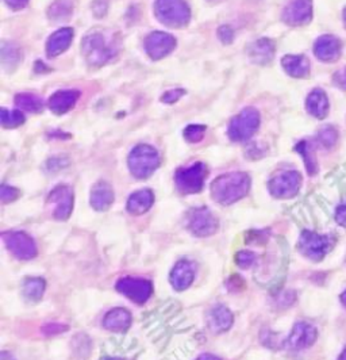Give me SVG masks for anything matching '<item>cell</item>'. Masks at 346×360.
Masks as SVG:
<instances>
[{
    "label": "cell",
    "mask_w": 346,
    "mask_h": 360,
    "mask_svg": "<svg viewBox=\"0 0 346 360\" xmlns=\"http://www.w3.org/2000/svg\"><path fill=\"white\" fill-rule=\"evenodd\" d=\"M251 187L245 172H230L217 178L211 185V195L220 205H232L244 198Z\"/></svg>",
    "instance_id": "obj_1"
},
{
    "label": "cell",
    "mask_w": 346,
    "mask_h": 360,
    "mask_svg": "<svg viewBox=\"0 0 346 360\" xmlns=\"http://www.w3.org/2000/svg\"><path fill=\"white\" fill-rule=\"evenodd\" d=\"M118 52V41L102 32H92L83 39V53L92 65H102Z\"/></svg>",
    "instance_id": "obj_2"
},
{
    "label": "cell",
    "mask_w": 346,
    "mask_h": 360,
    "mask_svg": "<svg viewBox=\"0 0 346 360\" xmlns=\"http://www.w3.org/2000/svg\"><path fill=\"white\" fill-rule=\"evenodd\" d=\"M159 166V152L149 145H138L128 154V168L137 179L149 178Z\"/></svg>",
    "instance_id": "obj_3"
},
{
    "label": "cell",
    "mask_w": 346,
    "mask_h": 360,
    "mask_svg": "<svg viewBox=\"0 0 346 360\" xmlns=\"http://www.w3.org/2000/svg\"><path fill=\"white\" fill-rule=\"evenodd\" d=\"M156 15L169 27H182L188 23L191 13L184 0H157Z\"/></svg>",
    "instance_id": "obj_4"
},
{
    "label": "cell",
    "mask_w": 346,
    "mask_h": 360,
    "mask_svg": "<svg viewBox=\"0 0 346 360\" xmlns=\"http://www.w3.org/2000/svg\"><path fill=\"white\" fill-rule=\"evenodd\" d=\"M260 126V114L255 109L248 107L236 115L229 124V137L233 141L249 140Z\"/></svg>",
    "instance_id": "obj_5"
},
{
    "label": "cell",
    "mask_w": 346,
    "mask_h": 360,
    "mask_svg": "<svg viewBox=\"0 0 346 360\" xmlns=\"http://www.w3.org/2000/svg\"><path fill=\"white\" fill-rule=\"evenodd\" d=\"M206 176V166L203 163H197L176 172V186L182 194H197L203 189Z\"/></svg>",
    "instance_id": "obj_6"
},
{
    "label": "cell",
    "mask_w": 346,
    "mask_h": 360,
    "mask_svg": "<svg viewBox=\"0 0 346 360\" xmlns=\"http://www.w3.org/2000/svg\"><path fill=\"white\" fill-rule=\"evenodd\" d=\"M7 249L19 260H30L36 256L34 240L25 232H6L1 234Z\"/></svg>",
    "instance_id": "obj_7"
},
{
    "label": "cell",
    "mask_w": 346,
    "mask_h": 360,
    "mask_svg": "<svg viewBox=\"0 0 346 360\" xmlns=\"http://www.w3.org/2000/svg\"><path fill=\"white\" fill-rule=\"evenodd\" d=\"M331 244L330 236L318 234L311 230H305L299 239L300 252L311 260H321L328 253Z\"/></svg>",
    "instance_id": "obj_8"
},
{
    "label": "cell",
    "mask_w": 346,
    "mask_h": 360,
    "mask_svg": "<svg viewBox=\"0 0 346 360\" xmlns=\"http://www.w3.org/2000/svg\"><path fill=\"white\" fill-rule=\"evenodd\" d=\"M302 185V176L296 171H284L277 173L270 182V192L274 198L287 199L295 196Z\"/></svg>",
    "instance_id": "obj_9"
},
{
    "label": "cell",
    "mask_w": 346,
    "mask_h": 360,
    "mask_svg": "<svg viewBox=\"0 0 346 360\" xmlns=\"http://www.w3.org/2000/svg\"><path fill=\"white\" fill-rule=\"evenodd\" d=\"M117 290L128 300L135 303H145L152 293V284L140 278H122L117 282Z\"/></svg>",
    "instance_id": "obj_10"
},
{
    "label": "cell",
    "mask_w": 346,
    "mask_h": 360,
    "mask_svg": "<svg viewBox=\"0 0 346 360\" xmlns=\"http://www.w3.org/2000/svg\"><path fill=\"white\" fill-rule=\"evenodd\" d=\"M188 229L198 237H208L217 232L218 221L208 208H197L189 213Z\"/></svg>",
    "instance_id": "obj_11"
},
{
    "label": "cell",
    "mask_w": 346,
    "mask_h": 360,
    "mask_svg": "<svg viewBox=\"0 0 346 360\" xmlns=\"http://www.w3.org/2000/svg\"><path fill=\"white\" fill-rule=\"evenodd\" d=\"M49 204L55 206L53 217L58 221L69 218L73 208V191L68 186H58L49 195Z\"/></svg>",
    "instance_id": "obj_12"
},
{
    "label": "cell",
    "mask_w": 346,
    "mask_h": 360,
    "mask_svg": "<svg viewBox=\"0 0 346 360\" xmlns=\"http://www.w3.org/2000/svg\"><path fill=\"white\" fill-rule=\"evenodd\" d=\"M175 46H176L175 37L163 32H154L149 34L145 39L146 52L153 60H160L163 57L168 56L175 49Z\"/></svg>",
    "instance_id": "obj_13"
},
{
    "label": "cell",
    "mask_w": 346,
    "mask_h": 360,
    "mask_svg": "<svg viewBox=\"0 0 346 360\" xmlns=\"http://www.w3.org/2000/svg\"><path fill=\"white\" fill-rule=\"evenodd\" d=\"M312 18V1L311 0H293L284 13L283 20L291 26H302L310 22Z\"/></svg>",
    "instance_id": "obj_14"
},
{
    "label": "cell",
    "mask_w": 346,
    "mask_h": 360,
    "mask_svg": "<svg viewBox=\"0 0 346 360\" xmlns=\"http://www.w3.org/2000/svg\"><path fill=\"white\" fill-rule=\"evenodd\" d=\"M317 340V329L307 322H298L292 329L290 338L287 339V345L291 349H305L309 348Z\"/></svg>",
    "instance_id": "obj_15"
},
{
    "label": "cell",
    "mask_w": 346,
    "mask_h": 360,
    "mask_svg": "<svg viewBox=\"0 0 346 360\" xmlns=\"http://www.w3.org/2000/svg\"><path fill=\"white\" fill-rule=\"evenodd\" d=\"M314 53L321 61H334L341 55V42L334 36H322L314 45Z\"/></svg>",
    "instance_id": "obj_16"
},
{
    "label": "cell",
    "mask_w": 346,
    "mask_h": 360,
    "mask_svg": "<svg viewBox=\"0 0 346 360\" xmlns=\"http://www.w3.org/2000/svg\"><path fill=\"white\" fill-rule=\"evenodd\" d=\"M249 58L260 65H265L268 64L274 55V42L268 38H261L255 41L251 46H249Z\"/></svg>",
    "instance_id": "obj_17"
},
{
    "label": "cell",
    "mask_w": 346,
    "mask_h": 360,
    "mask_svg": "<svg viewBox=\"0 0 346 360\" xmlns=\"http://www.w3.org/2000/svg\"><path fill=\"white\" fill-rule=\"evenodd\" d=\"M194 278H195V272H194L192 265L185 260H182V262L176 263L172 269L171 284L178 291H182L192 284Z\"/></svg>",
    "instance_id": "obj_18"
},
{
    "label": "cell",
    "mask_w": 346,
    "mask_h": 360,
    "mask_svg": "<svg viewBox=\"0 0 346 360\" xmlns=\"http://www.w3.org/2000/svg\"><path fill=\"white\" fill-rule=\"evenodd\" d=\"M233 321H234V319H233L232 312L222 305L215 306L210 312V316H208V326L214 333L226 332L227 329L232 328Z\"/></svg>",
    "instance_id": "obj_19"
},
{
    "label": "cell",
    "mask_w": 346,
    "mask_h": 360,
    "mask_svg": "<svg viewBox=\"0 0 346 360\" xmlns=\"http://www.w3.org/2000/svg\"><path fill=\"white\" fill-rule=\"evenodd\" d=\"M79 96H80V93L76 90L57 91L49 99V107L55 114L67 113L74 106Z\"/></svg>",
    "instance_id": "obj_20"
},
{
    "label": "cell",
    "mask_w": 346,
    "mask_h": 360,
    "mask_svg": "<svg viewBox=\"0 0 346 360\" xmlns=\"http://www.w3.org/2000/svg\"><path fill=\"white\" fill-rule=\"evenodd\" d=\"M131 325V314L124 307L109 312L103 320V326L112 332H126Z\"/></svg>",
    "instance_id": "obj_21"
},
{
    "label": "cell",
    "mask_w": 346,
    "mask_h": 360,
    "mask_svg": "<svg viewBox=\"0 0 346 360\" xmlns=\"http://www.w3.org/2000/svg\"><path fill=\"white\" fill-rule=\"evenodd\" d=\"M72 38L73 30L69 27L55 32V34L51 36L49 41H48V45H46L48 56L55 57L61 55L62 52H65L69 48V45L72 42Z\"/></svg>",
    "instance_id": "obj_22"
},
{
    "label": "cell",
    "mask_w": 346,
    "mask_h": 360,
    "mask_svg": "<svg viewBox=\"0 0 346 360\" xmlns=\"http://www.w3.org/2000/svg\"><path fill=\"white\" fill-rule=\"evenodd\" d=\"M114 202V191L109 183L99 182L93 186L91 191L92 208L99 211L107 210Z\"/></svg>",
    "instance_id": "obj_23"
},
{
    "label": "cell",
    "mask_w": 346,
    "mask_h": 360,
    "mask_svg": "<svg viewBox=\"0 0 346 360\" xmlns=\"http://www.w3.org/2000/svg\"><path fill=\"white\" fill-rule=\"evenodd\" d=\"M154 202V195L150 189H140L130 195L128 201V213L134 215L144 214L149 208H152Z\"/></svg>",
    "instance_id": "obj_24"
},
{
    "label": "cell",
    "mask_w": 346,
    "mask_h": 360,
    "mask_svg": "<svg viewBox=\"0 0 346 360\" xmlns=\"http://www.w3.org/2000/svg\"><path fill=\"white\" fill-rule=\"evenodd\" d=\"M281 65L292 77H306L310 72V61L306 56H284L281 60Z\"/></svg>",
    "instance_id": "obj_25"
},
{
    "label": "cell",
    "mask_w": 346,
    "mask_h": 360,
    "mask_svg": "<svg viewBox=\"0 0 346 360\" xmlns=\"http://www.w3.org/2000/svg\"><path fill=\"white\" fill-rule=\"evenodd\" d=\"M306 107L312 116L318 119H324L328 113V95L319 88L311 91V94L306 100Z\"/></svg>",
    "instance_id": "obj_26"
},
{
    "label": "cell",
    "mask_w": 346,
    "mask_h": 360,
    "mask_svg": "<svg viewBox=\"0 0 346 360\" xmlns=\"http://www.w3.org/2000/svg\"><path fill=\"white\" fill-rule=\"evenodd\" d=\"M45 281L41 278H29L23 284V295L30 301H39L45 291Z\"/></svg>",
    "instance_id": "obj_27"
},
{
    "label": "cell",
    "mask_w": 346,
    "mask_h": 360,
    "mask_svg": "<svg viewBox=\"0 0 346 360\" xmlns=\"http://www.w3.org/2000/svg\"><path fill=\"white\" fill-rule=\"evenodd\" d=\"M15 105L19 109L29 112V113H38L44 109V102L39 96L33 94H19L15 98Z\"/></svg>",
    "instance_id": "obj_28"
},
{
    "label": "cell",
    "mask_w": 346,
    "mask_h": 360,
    "mask_svg": "<svg viewBox=\"0 0 346 360\" xmlns=\"http://www.w3.org/2000/svg\"><path fill=\"white\" fill-rule=\"evenodd\" d=\"M296 151L303 156L305 163H306V168L309 171V173L315 175L317 171H318V164H317V159H315V154H314L310 142L309 141L299 142L298 147H296Z\"/></svg>",
    "instance_id": "obj_29"
},
{
    "label": "cell",
    "mask_w": 346,
    "mask_h": 360,
    "mask_svg": "<svg viewBox=\"0 0 346 360\" xmlns=\"http://www.w3.org/2000/svg\"><path fill=\"white\" fill-rule=\"evenodd\" d=\"M72 13V4L69 0H58L51 7L49 10V17L55 19L58 22L68 18Z\"/></svg>",
    "instance_id": "obj_30"
},
{
    "label": "cell",
    "mask_w": 346,
    "mask_h": 360,
    "mask_svg": "<svg viewBox=\"0 0 346 360\" xmlns=\"http://www.w3.org/2000/svg\"><path fill=\"white\" fill-rule=\"evenodd\" d=\"M25 122V116L19 110H1V125L4 128H18Z\"/></svg>",
    "instance_id": "obj_31"
},
{
    "label": "cell",
    "mask_w": 346,
    "mask_h": 360,
    "mask_svg": "<svg viewBox=\"0 0 346 360\" xmlns=\"http://www.w3.org/2000/svg\"><path fill=\"white\" fill-rule=\"evenodd\" d=\"M19 58H20V53H19V49L15 45L3 44V46H1V61H3L4 67L17 65Z\"/></svg>",
    "instance_id": "obj_32"
},
{
    "label": "cell",
    "mask_w": 346,
    "mask_h": 360,
    "mask_svg": "<svg viewBox=\"0 0 346 360\" xmlns=\"http://www.w3.org/2000/svg\"><path fill=\"white\" fill-rule=\"evenodd\" d=\"M318 140L325 148H331L338 140V132L333 126H325L318 134Z\"/></svg>",
    "instance_id": "obj_33"
},
{
    "label": "cell",
    "mask_w": 346,
    "mask_h": 360,
    "mask_svg": "<svg viewBox=\"0 0 346 360\" xmlns=\"http://www.w3.org/2000/svg\"><path fill=\"white\" fill-rule=\"evenodd\" d=\"M206 132V128L201 125H189L184 131V138L188 142H199Z\"/></svg>",
    "instance_id": "obj_34"
},
{
    "label": "cell",
    "mask_w": 346,
    "mask_h": 360,
    "mask_svg": "<svg viewBox=\"0 0 346 360\" xmlns=\"http://www.w3.org/2000/svg\"><path fill=\"white\" fill-rule=\"evenodd\" d=\"M237 265L241 268H249L255 262V255L251 251H241L237 253Z\"/></svg>",
    "instance_id": "obj_35"
},
{
    "label": "cell",
    "mask_w": 346,
    "mask_h": 360,
    "mask_svg": "<svg viewBox=\"0 0 346 360\" xmlns=\"http://www.w3.org/2000/svg\"><path fill=\"white\" fill-rule=\"evenodd\" d=\"M19 196V191L14 187H10L7 185H3L1 189H0V198H1V202L3 204H8V202H13L15 201Z\"/></svg>",
    "instance_id": "obj_36"
},
{
    "label": "cell",
    "mask_w": 346,
    "mask_h": 360,
    "mask_svg": "<svg viewBox=\"0 0 346 360\" xmlns=\"http://www.w3.org/2000/svg\"><path fill=\"white\" fill-rule=\"evenodd\" d=\"M65 331H68V326H67V325H61V324H48V325L44 326V329H42V332H44L45 335H48V336H53V335H57V333H62V332H65Z\"/></svg>",
    "instance_id": "obj_37"
},
{
    "label": "cell",
    "mask_w": 346,
    "mask_h": 360,
    "mask_svg": "<svg viewBox=\"0 0 346 360\" xmlns=\"http://www.w3.org/2000/svg\"><path fill=\"white\" fill-rule=\"evenodd\" d=\"M182 95H184V90H172V91H168L166 94H164L161 100L165 103H175L182 98Z\"/></svg>",
    "instance_id": "obj_38"
},
{
    "label": "cell",
    "mask_w": 346,
    "mask_h": 360,
    "mask_svg": "<svg viewBox=\"0 0 346 360\" xmlns=\"http://www.w3.org/2000/svg\"><path fill=\"white\" fill-rule=\"evenodd\" d=\"M218 36L220 39H222V42H225V44H230L232 41H233V38H234V33H233V30L230 29V27H227V26H222L220 29H219Z\"/></svg>",
    "instance_id": "obj_39"
},
{
    "label": "cell",
    "mask_w": 346,
    "mask_h": 360,
    "mask_svg": "<svg viewBox=\"0 0 346 360\" xmlns=\"http://www.w3.org/2000/svg\"><path fill=\"white\" fill-rule=\"evenodd\" d=\"M335 220L340 225L346 227V205H341L335 211Z\"/></svg>",
    "instance_id": "obj_40"
},
{
    "label": "cell",
    "mask_w": 346,
    "mask_h": 360,
    "mask_svg": "<svg viewBox=\"0 0 346 360\" xmlns=\"http://www.w3.org/2000/svg\"><path fill=\"white\" fill-rule=\"evenodd\" d=\"M334 83H335V86H338L340 88L346 90V68L334 76Z\"/></svg>",
    "instance_id": "obj_41"
},
{
    "label": "cell",
    "mask_w": 346,
    "mask_h": 360,
    "mask_svg": "<svg viewBox=\"0 0 346 360\" xmlns=\"http://www.w3.org/2000/svg\"><path fill=\"white\" fill-rule=\"evenodd\" d=\"M6 3L14 10H22L29 3V0H6Z\"/></svg>",
    "instance_id": "obj_42"
},
{
    "label": "cell",
    "mask_w": 346,
    "mask_h": 360,
    "mask_svg": "<svg viewBox=\"0 0 346 360\" xmlns=\"http://www.w3.org/2000/svg\"><path fill=\"white\" fill-rule=\"evenodd\" d=\"M198 360H220L217 356H214V355H211V354H204V355H201L198 358Z\"/></svg>",
    "instance_id": "obj_43"
},
{
    "label": "cell",
    "mask_w": 346,
    "mask_h": 360,
    "mask_svg": "<svg viewBox=\"0 0 346 360\" xmlns=\"http://www.w3.org/2000/svg\"><path fill=\"white\" fill-rule=\"evenodd\" d=\"M0 360H14V358L10 354H7V352H1Z\"/></svg>",
    "instance_id": "obj_44"
},
{
    "label": "cell",
    "mask_w": 346,
    "mask_h": 360,
    "mask_svg": "<svg viewBox=\"0 0 346 360\" xmlns=\"http://www.w3.org/2000/svg\"><path fill=\"white\" fill-rule=\"evenodd\" d=\"M341 302L344 303V306L346 307V291L342 293V295H341Z\"/></svg>",
    "instance_id": "obj_45"
},
{
    "label": "cell",
    "mask_w": 346,
    "mask_h": 360,
    "mask_svg": "<svg viewBox=\"0 0 346 360\" xmlns=\"http://www.w3.org/2000/svg\"><path fill=\"white\" fill-rule=\"evenodd\" d=\"M338 360H346V347L345 349L342 351V354H341V356H340V359Z\"/></svg>",
    "instance_id": "obj_46"
},
{
    "label": "cell",
    "mask_w": 346,
    "mask_h": 360,
    "mask_svg": "<svg viewBox=\"0 0 346 360\" xmlns=\"http://www.w3.org/2000/svg\"><path fill=\"white\" fill-rule=\"evenodd\" d=\"M344 22H345V26H346V8L344 10Z\"/></svg>",
    "instance_id": "obj_47"
},
{
    "label": "cell",
    "mask_w": 346,
    "mask_h": 360,
    "mask_svg": "<svg viewBox=\"0 0 346 360\" xmlns=\"http://www.w3.org/2000/svg\"><path fill=\"white\" fill-rule=\"evenodd\" d=\"M103 360H121V359H115V358H106V359Z\"/></svg>",
    "instance_id": "obj_48"
}]
</instances>
